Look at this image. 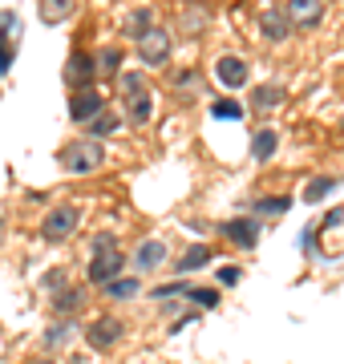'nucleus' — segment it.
<instances>
[{
    "instance_id": "obj_1",
    "label": "nucleus",
    "mask_w": 344,
    "mask_h": 364,
    "mask_svg": "<svg viewBox=\"0 0 344 364\" xmlns=\"http://www.w3.org/2000/svg\"><path fill=\"white\" fill-rule=\"evenodd\" d=\"M57 158H61V166L69 174H93V170H102V162H106V150H102L97 138H77V142H69Z\"/></svg>"
},
{
    "instance_id": "obj_2",
    "label": "nucleus",
    "mask_w": 344,
    "mask_h": 364,
    "mask_svg": "<svg viewBox=\"0 0 344 364\" xmlns=\"http://www.w3.org/2000/svg\"><path fill=\"white\" fill-rule=\"evenodd\" d=\"M122 90H126V114H130L134 126H146L150 114H154V93L146 85L142 73H122Z\"/></svg>"
},
{
    "instance_id": "obj_3",
    "label": "nucleus",
    "mask_w": 344,
    "mask_h": 364,
    "mask_svg": "<svg viewBox=\"0 0 344 364\" xmlns=\"http://www.w3.org/2000/svg\"><path fill=\"white\" fill-rule=\"evenodd\" d=\"M77 223H81L77 207H53L45 215V223H41V235H45L49 243H65L69 235L77 231Z\"/></svg>"
},
{
    "instance_id": "obj_4",
    "label": "nucleus",
    "mask_w": 344,
    "mask_h": 364,
    "mask_svg": "<svg viewBox=\"0 0 344 364\" xmlns=\"http://www.w3.org/2000/svg\"><path fill=\"white\" fill-rule=\"evenodd\" d=\"M138 61L142 65H150V69H158V65H166L171 61V33L166 28H150L142 41H138Z\"/></svg>"
},
{
    "instance_id": "obj_5",
    "label": "nucleus",
    "mask_w": 344,
    "mask_h": 364,
    "mask_svg": "<svg viewBox=\"0 0 344 364\" xmlns=\"http://www.w3.org/2000/svg\"><path fill=\"white\" fill-rule=\"evenodd\" d=\"M122 332H126V328H122L118 316H97V320H90V328H85V340H90V348L106 352L122 340Z\"/></svg>"
},
{
    "instance_id": "obj_6",
    "label": "nucleus",
    "mask_w": 344,
    "mask_h": 364,
    "mask_svg": "<svg viewBox=\"0 0 344 364\" xmlns=\"http://www.w3.org/2000/svg\"><path fill=\"white\" fill-rule=\"evenodd\" d=\"M93 77H97V61H93L90 53H73V57H69V65H65V81L69 85H73V90H90L93 85Z\"/></svg>"
},
{
    "instance_id": "obj_7",
    "label": "nucleus",
    "mask_w": 344,
    "mask_h": 364,
    "mask_svg": "<svg viewBox=\"0 0 344 364\" xmlns=\"http://www.w3.org/2000/svg\"><path fill=\"white\" fill-rule=\"evenodd\" d=\"M284 13H288L291 28H316L324 16V0H288Z\"/></svg>"
},
{
    "instance_id": "obj_8",
    "label": "nucleus",
    "mask_w": 344,
    "mask_h": 364,
    "mask_svg": "<svg viewBox=\"0 0 344 364\" xmlns=\"http://www.w3.org/2000/svg\"><path fill=\"white\" fill-rule=\"evenodd\" d=\"M215 77H219V85H227V90H243L247 85V61H239V57H219L215 61Z\"/></svg>"
},
{
    "instance_id": "obj_9",
    "label": "nucleus",
    "mask_w": 344,
    "mask_h": 364,
    "mask_svg": "<svg viewBox=\"0 0 344 364\" xmlns=\"http://www.w3.org/2000/svg\"><path fill=\"white\" fill-rule=\"evenodd\" d=\"M122 263H126V255H122V251H109V255L90 259V284L106 287L109 279H118V275H122Z\"/></svg>"
},
{
    "instance_id": "obj_10",
    "label": "nucleus",
    "mask_w": 344,
    "mask_h": 364,
    "mask_svg": "<svg viewBox=\"0 0 344 364\" xmlns=\"http://www.w3.org/2000/svg\"><path fill=\"white\" fill-rule=\"evenodd\" d=\"M69 114H73V122H93L97 114H106V102H102V93L81 90V93H73V102H69Z\"/></svg>"
},
{
    "instance_id": "obj_11",
    "label": "nucleus",
    "mask_w": 344,
    "mask_h": 364,
    "mask_svg": "<svg viewBox=\"0 0 344 364\" xmlns=\"http://www.w3.org/2000/svg\"><path fill=\"white\" fill-rule=\"evenodd\" d=\"M162 263H166V243H162V239H142L138 251H134V267H138V272H154Z\"/></svg>"
},
{
    "instance_id": "obj_12",
    "label": "nucleus",
    "mask_w": 344,
    "mask_h": 364,
    "mask_svg": "<svg viewBox=\"0 0 344 364\" xmlns=\"http://www.w3.org/2000/svg\"><path fill=\"white\" fill-rule=\"evenodd\" d=\"M219 231H223L231 243H239V247H255V239H259V223L255 219H227V223H219Z\"/></svg>"
},
{
    "instance_id": "obj_13",
    "label": "nucleus",
    "mask_w": 344,
    "mask_h": 364,
    "mask_svg": "<svg viewBox=\"0 0 344 364\" xmlns=\"http://www.w3.org/2000/svg\"><path fill=\"white\" fill-rule=\"evenodd\" d=\"M150 28H154V13H150V9H134V13L122 16V37L142 41Z\"/></svg>"
},
{
    "instance_id": "obj_14",
    "label": "nucleus",
    "mask_w": 344,
    "mask_h": 364,
    "mask_svg": "<svg viewBox=\"0 0 344 364\" xmlns=\"http://www.w3.org/2000/svg\"><path fill=\"white\" fill-rule=\"evenodd\" d=\"M259 28H264L267 41H284L291 33V21H288V13H284V9H267V13L259 16Z\"/></svg>"
},
{
    "instance_id": "obj_15",
    "label": "nucleus",
    "mask_w": 344,
    "mask_h": 364,
    "mask_svg": "<svg viewBox=\"0 0 344 364\" xmlns=\"http://www.w3.org/2000/svg\"><path fill=\"white\" fill-rule=\"evenodd\" d=\"M73 9H77V0H41V21L45 25H57V21L73 16Z\"/></svg>"
},
{
    "instance_id": "obj_16",
    "label": "nucleus",
    "mask_w": 344,
    "mask_h": 364,
    "mask_svg": "<svg viewBox=\"0 0 344 364\" xmlns=\"http://www.w3.org/2000/svg\"><path fill=\"white\" fill-rule=\"evenodd\" d=\"M138 291H142V284L130 279V275H118V279H109V284L102 287V296H106V299H134Z\"/></svg>"
},
{
    "instance_id": "obj_17",
    "label": "nucleus",
    "mask_w": 344,
    "mask_h": 364,
    "mask_svg": "<svg viewBox=\"0 0 344 364\" xmlns=\"http://www.w3.org/2000/svg\"><path fill=\"white\" fill-rule=\"evenodd\" d=\"M276 146H279L276 130H255V138H252V158H255V162H267V158L276 154Z\"/></svg>"
},
{
    "instance_id": "obj_18",
    "label": "nucleus",
    "mask_w": 344,
    "mask_h": 364,
    "mask_svg": "<svg viewBox=\"0 0 344 364\" xmlns=\"http://www.w3.org/2000/svg\"><path fill=\"white\" fill-rule=\"evenodd\" d=\"M211 263V247H203V243H195V247H186V255L178 259V272H199V267H207Z\"/></svg>"
},
{
    "instance_id": "obj_19",
    "label": "nucleus",
    "mask_w": 344,
    "mask_h": 364,
    "mask_svg": "<svg viewBox=\"0 0 344 364\" xmlns=\"http://www.w3.org/2000/svg\"><path fill=\"white\" fill-rule=\"evenodd\" d=\"M252 105L255 109H276V105H284V90L279 85H259L252 93Z\"/></svg>"
},
{
    "instance_id": "obj_20",
    "label": "nucleus",
    "mask_w": 344,
    "mask_h": 364,
    "mask_svg": "<svg viewBox=\"0 0 344 364\" xmlns=\"http://www.w3.org/2000/svg\"><path fill=\"white\" fill-rule=\"evenodd\" d=\"M109 251H122V247H118V235H109V231L93 235L90 243H85V255H90V259H97V255H109Z\"/></svg>"
},
{
    "instance_id": "obj_21",
    "label": "nucleus",
    "mask_w": 344,
    "mask_h": 364,
    "mask_svg": "<svg viewBox=\"0 0 344 364\" xmlns=\"http://www.w3.org/2000/svg\"><path fill=\"white\" fill-rule=\"evenodd\" d=\"M81 299H85V291H81V287H65V291H57L53 308H57V312H77Z\"/></svg>"
},
{
    "instance_id": "obj_22",
    "label": "nucleus",
    "mask_w": 344,
    "mask_h": 364,
    "mask_svg": "<svg viewBox=\"0 0 344 364\" xmlns=\"http://www.w3.org/2000/svg\"><path fill=\"white\" fill-rule=\"evenodd\" d=\"M328 191H336V178H312L304 186V203H320V198H328Z\"/></svg>"
},
{
    "instance_id": "obj_23",
    "label": "nucleus",
    "mask_w": 344,
    "mask_h": 364,
    "mask_svg": "<svg viewBox=\"0 0 344 364\" xmlns=\"http://www.w3.org/2000/svg\"><path fill=\"white\" fill-rule=\"evenodd\" d=\"M114 130H118V117L114 114H97L90 122V138H106V134H114Z\"/></svg>"
},
{
    "instance_id": "obj_24",
    "label": "nucleus",
    "mask_w": 344,
    "mask_h": 364,
    "mask_svg": "<svg viewBox=\"0 0 344 364\" xmlns=\"http://www.w3.org/2000/svg\"><path fill=\"white\" fill-rule=\"evenodd\" d=\"M73 328H77L73 320H61V324H53L49 332H45V344H49V348H53V344H65V340L73 336Z\"/></svg>"
},
{
    "instance_id": "obj_25",
    "label": "nucleus",
    "mask_w": 344,
    "mask_h": 364,
    "mask_svg": "<svg viewBox=\"0 0 344 364\" xmlns=\"http://www.w3.org/2000/svg\"><path fill=\"white\" fill-rule=\"evenodd\" d=\"M203 25H207L203 9H183V33H203Z\"/></svg>"
},
{
    "instance_id": "obj_26",
    "label": "nucleus",
    "mask_w": 344,
    "mask_h": 364,
    "mask_svg": "<svg viewBox=\"0 0 344 364\" xmlns=\"http://www.w3.org/2000/svg\"><path fill=\"white\" fill-rule=\"evenodd\" d=\"M122 65V53L118 49H102L97 53V73H118Z\"/></svg>"
},
{
    "instance_id": "obj_27",
    "label": "nucleus",
    "mask_w": 344,
    "mask_h": 364,
    "mask_svg": "<svg viewBox=\"0 0 344 364\" xmlns=\"http://www.w3.org/2000/svg\"><path fill=\"white\" fill-rule=\"evenodd\" d=\"M211 114L215 117H227V122H235V117H243V105H239V102H215Z\"/></svg>"
},
{
    "instance_id": "obj_28",
    "label": "nucleus",
    "mask_w": 344,
    "mask_h": 364,
    "mask_svg": "<svg viewBox=\"0 0 344 364\" xmlns=\"http://www.w3.org/2000/svg\"><path fill=\"white\" fill-rule=\"evenodd\" d=\"M291 207V203H288V198H264V203H255V215H279V210H288Z\"/></svg>"
},
{
    "instance_id": "obj_29",
    "label": "nucleus",
    "mask_w": 344,
    "mask_h": 364,
    "mask_svg": "<svg viewBox=\"0 0 344 364\" xmlns=\"http://www.w3.org/2000/svg\"><path fill=\"white\" fill-rule=\"evenodd\" d=\"M174 85L178 90H199V73L195 69H183V73H174Z\"/></svg>"
},
{
    "instance_id": "obj_30",
    "label": "nucleus",
    "mask_w": 344,
    "mask_h": 364,
    "mask_svg": "<svg viewBox=\"0 0 344 364\" xmlns=\"http://www.w3.org/2000/svg\"><path fill=\"white\" fill-rule=\"evenodd\" d=\"M190 299L203 304V308H215V304H219V296H215V291H203V287H190Z\"/></svg>"
},
{
    "instance_id": "obj_31",
    "label": "nucleus",
    "mask_w": 344,
    "mask_h": 364,
    "mask_svg": "<svg viewBox=\"0 0 344 364\" xmlns=\"http://www.w3.org/2000/svg\"><path fill=\"white\" fill-rule=\"evenodd\" d=\"M219 284H239V267H223L219 272Z\"/></svg>"
},
{
    "instance_id": "obj_32",
    "label": "nucleus",
    "mask_w": 344,
    "mask_h": 364,
    "mask_svg": "<svg viewBox=\"0 0 344 364\" xmlns=\"http://www.w3.org/2000/svg\"><path fill=\"white\" fill-rule=\"evenodd\" d=\"M9 65H13V53H9V45H0V73H9Z\"/></svg>"
},
{
    "instance_id": "obj_33",
    "label": "nucleus",
    "mask_w": 344,
    "mask_h": 364,
    "mask_svg": "<svg viewBox=\"0 0 344 364\" xmlns=\"http://www.w3.org/2000/svg\"><path fill=\"white\" fill-rule=\"evenodd\" d=\"M28 364H53V360H28Z\"/></svg>"
},
{
    "instance_id": "obj_34",
    "label": "nucleus",
    "mask_w": 344,
    "mask_h": 364,
    "mask_svg": "<svg viewBox=\"0 0 344 364\" xmlns=\"http://www.w3.org/2000/svg\"><path fill=\"white\" fill-rule=\"evenodd\" d=\"M0 243H4V223H0Z\"/></svg>"
}]
</instances>
